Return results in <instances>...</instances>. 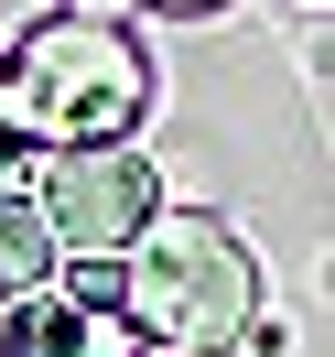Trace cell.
<instances>
[{"label": "cell", "mask_w": 335, "mask_h": 357, "mask_svg": "<svg viewBox=\"0 0 335 357\" xmlns=\"http://www.w3.org/2000/svg\"><path fill=\"white\" fill-rule=\"evenodd\" d=\"M76 22H119V11H130V0H65Z\"/></svg>", "instance_id": "6"}, {"label": "cell", "mask_w": 335, "mask_h": 357, "mask_svg": "<svg viewBox=\"0 0 335 357\" xmlns=\"http://www.w3.org/2000/svg\"><path fill=\"white\" fill-rule=\"evenodd\" d=\"M44 227L54 249H76V260H119V249L141 238V227L162 217V174L130 152V141H98V152H44Z\"/></svg>", "instance_id": "3"}, {"label": "cell", "mask_w": 335, "mask_h": 357, "mask_svg": "<svg viewBox=\"0 0 335 357\" xmlns=\"http://www.w3.org/2000/svg\"><path fill=\"white\" fill-rule=\"evenodd\" d=\"M65 292H76L87 314H119V260H76V271H65Z\"/></svg>", "instance_id": "5"}, {"label": "cell", "mask_w": 335, "mask_h": 357, "mask_svg": "<svg viewBox=\"0 0 335 357\" xmlns=\"http://www.w3.org/2000/svg\"><path fill=\"white\" fill-rule=\"evenodd\" d=\"M152 11H227V0H152Z\"/></svg>", "instance_id": "7"}, {"label": "cell", "mask_w": 335, "mask_h": 357, "mask_svg": "<svg viewBox=\"0 0 335 357\" xmlns=\"http://www.w3.org/2000/svg\"><path fill=\"white\" fill-rule=\"evenodd\" d=\"M152 109V66H141L130 22H33L0 54V152H98L130 141Z\"/></svg>", "instance_id": "1"}, {"label": "cell", "mask_w": 335, "mask_h": 357, "mask_svg": "<svg viewBox=\"0 0 335 357\" xmlns=\"http://www.w3.org/2000/svg\"><path fill=\"white\" fill-rule=\"evenodd\" d=\"M119 325L152 357H217V347H238L260 325V271H249V249L217 217H195V206L173 217L162 206L119 249Z\"/></svg>", "instance_id": "2"}, {"label": "cell", "mask_w": 335, "mask_h": 357, "mask_svg": "<svg viewBox=\"0 0 335 357\" xmlns=\"http://www.w3.org/2000/svg\"><path fill=\"white\" fill-rule=\"evenodd\" d=\"M44 282H54V227H44V206H22L0 184V325L22 303H44Z\"/></svg>", "instance_id": "4"}, {"label": "cell", "mask_w": 335, "mask_h": 357, "mask_svg": "<svg viewBox=\"0 0 335 357\" xmlns=\"http://www.w3.org/2000/svg\"><path fill=\"white\" fill-rule=\"evenodd\" d=\"M0 54H11V44H0ZM0 184H11V152H0Z\"/></svg>", "instance_id": "8"}]
</instances>
